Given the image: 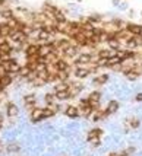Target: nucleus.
Returning a JSON list of instances; mask_svg holds the SVG:
<instances>
[{
	"label": "nucleus",
	"instance_id": "24",
	"mask_svg": "<svg viewBox=\"0 0 142 156\" xmlns=\"http://www.w3.org/2000/svg\"><path fill=\"white\" fill-rule=\"evenodd\" d=\"M54 115H56V111L53 108H50V107H44L43 108V117H44V120L46 118H51Z\"/></svg>",
	"mask_w": 142,
	"mask_h": 156
},
{
	"label": "nucleus",
	"instance_id": "7",
	"mask_svg": "<svg viewBox=\"0 0 142 156\" xmlns=\"http://www.w3.org/2000/svg\"><path fill=\"white\" fill-rule=\"evenodd\" d=\"M79 50H81L79 47H76L75 44H72L67 50H65V60H67V61H69V60H73V58L79 54Z\"/></svg>",
	"mask_w": 142,
	"mask_h": 156
},
{
	"label": "nucleus",
	"instance_id": "25",
	"mask_svg": "<svg viewBox=\"0 0 142 156\" xmlns=\"http://www.w3.org/2000/svg\"><path fill=\"white\" fill-rule=\"evenodd\" d=\"M117 64H122V60H120L117 56H114V57L108 58V61H107V69H111V67H114V66H117Z\"/></svg>",
	"mask_w": 142,
	"mask_h": 156
},
{
	"label": "nucleus",
	"instance_id": "14",
	"mask_svg": "<svg viewBox=\"0 0 142 156\" xmlns=\"http://www.w3.org/2000/svg\"><path fill=\"white\" fill-rule=\"evenodd\" d=\"M119 108H120V104H119L117 101H114V99L108 101V104H107V107H105V109H107V112H108L110 115L114 114V112H117Z\"/></svg>",
	"mask_w": 142,
	"mask_h": 156
},
{
	"label": "nucleus",
	"instance_id": "8",
	"mask_svg": "<svg viewBox=\"0 0 142 156\" xmlns=\"http://www.w3.org/2000/svg\"><path fill=\"white\" fill-rule=\"evenodd\" d=\"M19 114V108H18V105L15 104V102H6V115L9 117V118H13V117H16Z\"/></svg>",
	"mask_w": 142,
	"mask_h": 156
},
{
	"label": "nucleus",
	"instance_id": "39",
	"mask_svg": "<svg viewBox=\"0 0 142 156\" xmlns=\"http://www.w3.org/2000/svg\"><path fill=\"white\" fill-rule=\"evenodd\" d=\"M2 92H5V88H3V85H2V82H0V93Z\"/></svg>",
	"mask_w": 142,
	"mask_h": 156
},
{
	"label": "nucleus",
	"instance_id": "6",
	"mask_svg": "<svg viewBox=\"0 0 142 156\" xmlns=\"http://www.w3.org/2000/svg\"><path fill=\"white\" fill-rule=\"evenodd\" d=\"M54 50V45L53 44H40V50H38V56L40 57H49Z\"/></svg>",
	"mask_w": 142,
	"mask_h": 156
},
{
	"label": "nucleus",
	"instance_id": "33",
	"mask_svg": "<svg viewBox=\"0 0 142 156\" xmlns=\"http://www.w3.org/2000/svg\"><path fill=\"white\" fill-rule=\"evenodd\" d=\"M8 75V70L3 67V64L0 63V77H3V76H6Z\"/></svg>",
	"mask_w": 142,
	"mask_h": 156
},
{
	"label": "nucleus",
	"instance_id": "2",
	"mask_svg": "<svg viewBox=\"0 0 142 156\" xmlns=\"http://www.w3.org/2000/svg\"><path fill=\"white\" fill-rule=\"evenodd\" d=\"M91 75L89 69L86 66H73V72H72V76L76 79V80H82V79H86L88 76Z\"/></svg>",
	"mask_w": 142,
	"mask_h": 156
},
{
	"label": "nucleus",
	"instance_id": "15",
	"mask_svg": "<svg viewBox=\"0 0 142 156\" xmlns=\"http://www.w3.org/2000/svg\"><path fill=\"white\" fill-rule=\"evenodd\" d=\"M86 22H89V24H92V25H101L103 24V16L101 15H89V16H86Z\"/></svg>",
	"mask_w": 142,
	"mask_h": 156
},
{
	"label": "nucleus",
	"instance_id": "3",
	"mask_svg": "<svg viewBox=\"0 0 142 156\" xmlns=\"http://www.w3.org/2000/svg\"><path fill=\"white\" fill-rule=\"evenodd\" d=\"M108 115H110V114H108V112H107V109L104 108V109L94 111V112H92V115L89 117V120H91L92 123H100V121H104Z\"/></svg>",
	"mask_w": 142,
	"mask_h": 156
},
{
	"label": "nucleus",
	"instance_id": "23",
	"mask_svg": "<svg viewBox=\"0 0 142 156\" xmlns=\"http://www.w3.org/2000/svg\"><path fill=\"white\" fill-rule=\"evenodd\" d=\"M19 150H21L19 143H9V144L6 146V152H8V153H18Z\"/></svg>",
	"mask_w": 142,
	"mask_h": 156
},
{
	"label": "nucleus",
	"instance_id": "1",
	"mask_svg": "<svg viewBox=\"0 0 142 156\" xmlns=\"http://www.w3.org/2000/svg\"><path fill=\"white\" fill-rule=\"evenodd\" d=\"M92 56L94 54H91V53H79L72 60V64L73 66H88L92 61Z\"/></svg>",
	"mask_w": 142,
	"mask_h": 156
},
{
	"label": "nucleus",
	"instance_id": "29",
	"mask_svg": "<svg viewBox=\"0 0 142 156\" xmlns=\"http://www.w3.org/2000/svg\"><path fill=\"white\" fill-rule=\"evenodd\" d=\"M89 105V99L88 98H79V102H78V108H82V107H88Z\"/></svg>",
	"mask_w": 142,
	"mask_h": 156
},
{
	"label": "nucleus",
	"instance_id": "36",
	"mask_svg": "<svg viewBox=\"0 0 142 156\" xmlns=\"http://www.w3.org/2000/svg\"><path fill=\"white\" fill-rule=\"evenodd\" d=\"M119 8H120L122 10H126V9H127V3H122V5H119Z\"/></svg>",
	"mask_w": 142,
	"mask_h": 156
},
{
	"label": "nucleus",
	"instance_id": "35",
	"mask_svg": "<svg viewBox=\"0 0 142 156\" xmlns=\"http://www.w3.org/2000/svg\"><path fill=\"white\" fill-rule=\"evenodd\" d=\"M135 101L136 102H142V92H139V93L135 95Z\"/></svg>",
	"mask_w": 142,
	"mask_h": 156
},
{
	"label": "nucleus",
	"instance_id": "32",
	"mask_svg": "<svg viewBox=\"0 0 142 156\" xmlns=\"http://www.w3.org/2000/svg\"><path fill=\"white\" fill-rule=\"evenodd\" d=\"M89 143H91L94 147H98V146L101 144V140H100V139H92V140H89Z\"/></svg>",
	"mask_w": 142,
	"mask_h": 156
},
{
	"label": "nucleus",
	"instance_id": "17",
	"mask_svg": "<svg viewBox=\"0 0 142 156\" xmlns=\"http://www.w3.org/2000/svg\"><path fill=\"white\" fill-rule=\"evenodd\" d=\"M56 101H57V99H56V93H54V92H47V93L44 95V102H46L47 107L56 104Z\"/></svg>",
	"mask_w": 142,
	"mask_h": 156
},
{
	"label": "nucleus",
	"instance_id": "11",
	"mask_svg": "<svg viewBox=\"0 0 142 156\" xmlns=\"http://www.w3.org/2000/svg\"><path fill=\"white\" fill-rule=\"evenodd\" d=\"M0 16H2L5 21H8V19H11V18H13V16H15V10H13V9H11L9 6L0 8Z\"/></svg>",
	"mask_w": 142,
	"mask_h": 156
},
{
	"label": "nucleus",
	"instance_id": "10",
	"mask_svg": "<svg viewBox=\"0 0 142 156\" xmlns=\"http://www.w3.org/2000/svg\"><path fill=\"white\" fill-rule=\"evenodd\" d=\"M108 79H110V76L107 75V73H103V75H97L94 79H92V83L95 85V86H103V85H105L107 82H108Z\"/></svg>",
	"mask_w": 142,
	"mask_h": 156
},
{
	"label": "nucleus",
	"instance_id": "9",
	"mask_svg": "<svg viewBox=\"0 0 142 156\" xmlns=\"http://www.w3.org/2000/svg\"><path fill=\"white\" fill-rule=\"evenodd\" d=\"M65 115L69 117V118H76V117L81 115V114H79V108L75 107V105H67V107L65 108Z\"/></svg>",
	"mask_w": 142,
	"mask_h": 156
},
{
	"label": "nucleus",
	"instance_id": "30",
	"mask_svg": "<svg viewBox=\"0 0 142 156\" xmlns=\"http://www.w3.org/2000/svg\"><path fill=\"white\" fill-rule=\"evenodd\" d=\"M138 77H139V76H138L136 73H133V72H130V73H127V75H126V79H127V80H130V82L138 80Z\"/></svg>",
	"mask_w": 142,
	"mask_h": 156
},
{
	"label": "nucleus",
	"instance_id": "22",
	"mask_svg": "<svg viewBox=\"0 0 142 156\" xmlns=\"http://www.w3.org/2000/svg\"><path fill=\"white\" fill-rule=\"evenodd\" d=\"M92 112H94V109L88 105V107H82V108H79V114L84 117V118H88L89 120V117L92 115Z\"/></svg>",
	"mask_w": 142,
	"mask_h": 156
},
{
	"label": "nucleus",
	"instance_id": "12",
	"mask_svg": "<svg viewBox=\"0 0 142 156\" xmlns=\"http://www.w3.org/2000/svg\"><path fill=\"white\" fill-rule=\"evenodd\" d=\"M126 29L130 32V35H132V37H135V35H139V34H141L142 25H138V24H133V22H127Z\"/></svg>",
	"mask_w": 142,
	"mask_h": 156
},
{
	"label": "nucleus",
	"instance_id": "34",
	"mask_svg": "<svg viewBox=\"0 0 142 156\" xmlns=\"http://www.w3.org/2000/svg\"><path fill=\"white\" fill-rule=\"evenodd\" d=\"M108 156H126L123 152H111V153H108Z\"/></svg>",
	"mask_w": 142,
	"mask_h": 156
},
{
	"label": "nucleus",
	"instance_id": "38",
	"mask_svg": "<svg viewBox=\"0 0 142 156\" xmlns=\"http://www.w3.org/2000/svg\"><path fill=\"white\" fill-rule=\"evenodd\" d=\"M119 3H120V0H113V5H114V6L119 8Z\"/></svg>",
	"mask_w": 142,
	"mask_h": 156
},
{
	"label": "nucleus",
	"instance_id": "40",
	"mask_svg": "<svg viewBox=\"0 0 142 156\" xmlns=\"http://www.w3.org/2000/svg\"><path fill=\"white\" fill-rule=\"evenodd\" d=\"M141 18H142V12H141Z\"/></svg>",
	"mask_w": 142,
	"mask_h": 156
},
{
	"label": "nucleus",
	"instance_id": "26",
	"mask_svg": "<svg viewBox=\"0 0 142 156\" xmlns=\"http://www.w3.org/2000/svg\"><path fill=\"white\" fill-rule=\"evenodd\" d=\"M126 123L129 124V127L130 128H138L139 125H141V121H139V118H136V117H132V118H129V120H126Z\"/></svg>",
	"mask_w": 142,
	"mask_h": 156
},
{
	"label": "nucleus",
	"instance_id": "18",
	"mask_svg": "<svg viewBox=\"0 0 142 156\" xmlns=\"http://www.w3.org/2000/svg\"><path fill=\"white\" fill-rule=\"evenodd\" d=\"M13 80H15V77H13L11 73H8V75L3 76V77H0V82H2V85H3L5 89H6L8 86H11V85L13 83Z\"/></svg>",
	"mask_w": 142,
	"mask_h": 156
},
{
	"label": "nucleus",
	"instance_id": "28",
	"mask_svg": "<svg viewBox=\"0 0 142 156\" xmlns=\"http://www.w3.org/2000/svg\"><path fill=\"white\" fill-rule=\"evenodd\" d=\"M30 83H31V85H32L34 88H41V86H44V85H47V83H46V82H44L43 79H40L38 76H37V77H35V79H34L32 82H30Z\"/></svg>",
	"mask_w": 142,
	"mask_h": 156
},
{
	"label": "nucleus",
	"instance_id": "21",
	"mask_svg": "<svg viewBox=\"0 0 142 156\" xmlns=\"http://www.w3.org/2000/svg\"><path fill=\"white\" fill-rule=\"evenodd\" d=\"M101 96H103V93H101V91H92V92H89L88 93V99L89 101H98V102H101Z\"/></svg>",
	"mask_w": 142,
	"mask_h": 156
},
{
	"label": "nucleus",
	"instance_id": "4",
	"mask_svg": "<svg viewBox=\"0 0 142 156\" xmlns=\"http://www.w3.org/2000/svg\"><path fill=\"white\" fill-rule=\"evenodd\" d=\"M30 120H31V123H34V124L43 121V120H44V117H43V108H40V107L34 108V109L30 112Z\"/></svg>",
	"mask_w": 142,
	"mask_h": 156
},
{
	"label": "nucleus",
	"instance_id": "20",
	"mask_svg": "<svg viewBox=\"0 0 142 156\" xmlns=\"http://www.w3.org/2000/svg\"><path fill=\"white\" fill-rule=\"evenodd\" d=\"M56 99L60 101V102H63V101L72 99V96H70V92H69V91H63V92H57V93H56Z\"/></svg>",
	"mask_w": 142,
	"mask_h": 156
},
{
	"label": "nucleus",
	"instance_id": "16",
	"mask_svg": "<svg viewBox=\"0 0 142 156\" xmlns=\"http://www.w3.org/2000/svg\"><path fill=\"white\" fill-rule=\"evenodd\" d=\"M107 45H108L110 50H120V48H122V42H120L117 38H114V37H111V38L108 40Z\"/></svg>",
	"mask_w": 142,
	"mask_h": 156
},
{
	"label": "nucleus",
	"instance_id": "37",
	"mask_svg": "<svg viewBox=\"0 0 142 156\" xmlns=\"http://www.w3.org/2000/svg\"><path fill=\"white\" fill-rule=\"evenodd\" d=\"M3 121H5V115L0 112V125H3Z\"/></svg>",
	"mask_w": 142,
	"mask_h": 156
},
{
	"label": "nucleus",
	"instance_id": "19",
	"mask_svg": "<svg viewBox=\"0 0 142 156\" xmlns=\"http://www.w3.org/2000/svg\"><path fill=\"white\" fill-rule=\"evenodd\" d=\"M67 82H57V83H54V86H53V92L54 93H57V92H63V91H67Z\"/></svg>",
	"mask_w": 142,
	"mask_h": 156
},
{
	"label": "nucleus",
	"instance_id": "27",
	"mask_svg": "<svg viewBox=\"0 0 142 156\" xmlns=\"http://www.w3.org/2000/svg\"><path fill=\"white\" fill-rule=\"evenodd\" d=\"M30 73H31V70H30V69H28V67L24 64V66H22V69H21V72H19V79L25 80V79L30 76Z\"/></svg>",
	"mask_w": 142,
	"mask_h": 156
},
{
	"label": "nucleus",
	"instance_id": "31",
	"mask_svg": "<svg viewBox=\"0 0 142 156\" xmlns=\"http://www.w3.org/2000/svg\"><path fill=\"white\" fill-rule=\"evenodd\" d=\"M132 38H133V41H135V44H136L138 48L142 47V37H141V35H135V37H132Z\"/></svg>",
	"mask_w": 142,
	"mask_h": 156
},
{
	"label": "nucleus",
	"instance_id": "13",
	"mask_svg": "<svg viewBox=\"0 0 142 156\" xmlns=\"http://www.w3.org/2000/svg\"><path fill=\"white\" fill-rule=\"evenodd\" d=\"M101 136H103V130L98 128V127H95V128H91V130L88 131V134H86V140L89 141V140H92V139H100Z\"/></svg>",
	"mask_w": 142,
	"mask_h": 156
},
{
	"label": "nucleus",
	"instance_id": "5",
	"mask_svg": "<svg viewBox=\"0 0 142 156\" xmlns=\"http://www.w3.org/2000/svg\"><path fill=\"white\" fill-rule=\"evenodd\" d=\"M38 50H40V44L38 42H30L25 48V57H32V56H38Z\"/></svg>",
	"mask_w": 142,
	"mask_h": 156
}]
</instances>
